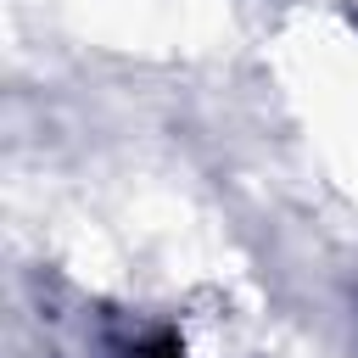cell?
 <instances>
[{"label": "cell", "instance_id": "1", "mask_svg": "<svg viewBox=\"0 0 358 358\" xmlns=\"http://www.w3.org/2000/svg\"><path fill=\"white\" fill-rule=\"evenodd\" d=\"M134 358H185V352H179V341H173V336H157V341H145Z\"/></svg>", "mask_w": 358, "mask_h": 358}]
</instances>
